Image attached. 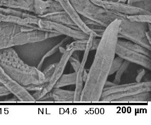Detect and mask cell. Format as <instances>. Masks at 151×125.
Listing matches in <instances>:
<instances>
[{
	"mask_svg": "<svg viewBox=\"0 0 151 125\" xmlns=\"http://www.w3.org/2000/svg\"><path fill=\"white\" fill-rule=\"evenodd\" d=\"M120 19H116L106 27L101 37L93 61L88 73L79 102H99L104 85L109 76L115 57Z\"/></svg>",
	"mask_w": 151,
	"mask_h": 125,
	"instance_id": "6da1fadb",
	"label": "cell"
},
{
	"mask_svg": "<svg viewBox=\"0 0 151 125\" xmlns=\"http://www.w3.org/2000/svg\"><path fill=\"white\" fill-rule=\"evenodd\" d=\"M0 66L9 78L24 88L45 84L42 71L25 63L13 47L0 50Z\"/></svg>",
	"mask_w": 151,
	"mask_h": 125,
	"instance_id": "7a4b0ae2",
	"label": "cell"
},
{
	"mask_svg": "<svg viewBox=\"0 0 151 125\" xmlns=\"http://www.w3.org/2000/svg\"><path fill=\"white\" fill-rule=\"evenodd\" d=\"M61 34L35 29L28 26L0 21V50L36 42Z\"/></svg>",
	"mask_w": 151,
	"mask_h": 125,
	"instance_id": "3957f363",
	"label": "cell"
},
{
	"mask_svg": "<svg viewBox=\"0 0 151 125\" xmlns=\"http://www.w3.org/2000/svg\"><path fill=\"white\" fill-rule=\"evenodd\" d=\"M71 5L79 15L86 17L107 27L116 19L122 22L127 20V15L108 11L93 4L90 0H69Z\"/></svg>",
	"mask_w": 151,
	"mask_h": 125,
	"instance_id": "277c9868",
	"label": "cell"
},
{
	"mask_svg": "<svg viewBox=\"0 0 151 125\" xmlns=\"http://www.w3.org/2000/svg\"><path fill=\"white\" fill-rule=\"evenodd\" d=\"M87 40H74L66 45V49L59 63H57L53 74L49 82L44 88L35 92L31 94L35 102L39 101L42 97L53 88L56 82L63 74L70 57L75 51H84L86 48Z\"/></svg>",
	"mask_w": 151,
	"mask_h": 125,
	"instance_id": "5b68a950",
	"label": "cell"
},
{
	"mask_svg": "<svg viewBox=\"0 0 151 125\" xmlns=\"http://www.w3.org/2000/svg\"><path fill=\"white\" fill-rule=\"evenodd\" d=\"M0 7L26 11L38 16L64 11L55 0H0Z\"/></svg>",
	"mask_w": 151,
	"mask_h": 125,
	"instance_id": "8992f818",
	"label": "cell"
},
{
	"mask_svg": "<svg viewBox=\"0 0 151 125\" xmlns=\"http://www.w3.org/2000/svg\"><path fill=\"white\" fill-rule=\"evenodd\" d=\"M145 92H151V82L115 85L104 88L99 101L114 102L119 98Z\"/></svg>",
	"mask_w": 151,
	"mask_h": 125,
	"instance_id": "52a82bcc",
	"label": "cell"
},
{
	"mask_svg": "<svg viewBox=\"0 0 151 125\" xmlns=\"http://www.w3.org/2000/svg\"><path fill=\"white\" fill-rule=\"evenodd\" d=\"M63 35L49 38L40 41L30 42L24 45L13 47L17 53L22 52L32 51L34 55L35 61L36 60L37 66L40 63L42 57L52 47L60 42L63 38ZM65 37V36H64ZM31 53V54H32Z\"/></svg>",
	"mask_w": 151,
	"mask_h": 125,
	"instance_id": "ba28073f",
	"label": "cell"
},
{
	"mask_svg": "<svg viewBox=\"0 0 151 125\" xmlns=\"http://www.w3.org/2000/svg\"><path fill=\"white\" fill-rule=\"evenodd\" d=\"M93 4L100 6L108 11L116 12L124 14L125 15H133L137 14H149L151 12L146 11L143 9L137 8L130 5L122 2L110 1L107 0H90Z\"/></svg>",
	"mask_w": 151,
	"mask_h": 125,
	"instance_id": "9c48e42d",
	"label": "cell"
},
{
	"mask_svg": "<svg viewBox=\"0 0 151 125\" xmlns=\"http://www.w3.org/2000/svg\"><path fill=\"white\" fill-rule=\"evenodd\" d=\"M116 55L130 63L138 64L143 67L151 70V58L147 56L134 52L117 44Z\"/></svg>",
	"mask_w": 151,
	"mask_h": 125,
	"instance_id": "30bf717a",
	"label": "cell"
},
{
	"mask_svg": "<svg viewBox=\"0 0 151 125\" xmlns=\"http://www.w3.org/2000/svg\"><path fill=\"white\" fill-rule=\"evenodd\" d=\"M96 37V34L93 32L90 34L86 44V48L84 51L82 60L81 62L78 72L77 73V79L76 82V88L75 90V96L74 102H79L80 101V96L81 94L83 88V74L85 68V65L87 61L89 52H90L92 42L93 39Z\"/></svg>",
	"mask_w": 151,
	"mask_h": 125,
	"instance_id": "8fae6325",
	"label": "cell"
},
{
	"mask_svg": "<svg viewBox=\"0 0 151 125\" xmlns=\"http://www.w3.org/2000/svg\"><path fill=\"white\" fill-rule=\"evenodd\" d=\"M56 1L61 5L64 11L68 14L76 25L83 32L89 35L93 31L84 23L79 14L76 11L71 5L69 0H56Z\"/></svg>",
	"mask_w": 151,
	"mask_h": 125,
	"instance_id": "7c38bea8",
	"label": "cell"
},
{
	"mask_svg": "<svg viewBox=\"0 0 151 125\" xmlns=\"http://www.w3.org/2000/svg\"><path fill=\"white\" fill-rule=\"evenodd\" d=\"M48 94L51 102H74V91L66 90L60 88H53Z\"/></svg>",
	"mask_w": 151,
	"mask_h": 125,
	"instance_id": "4fadbf2b",
	"label": "cell"
},
{
	"mask_svg": "<svg viewBox=\"0 0 151 125\" xmlns=\"http://www.w3.org/2000/svg\"><path fill=\"white\" fill-rule=\"evenodd\" d=\"M39 17L45 20L61 24L63 25L76 26L70 16L64 11L54 12Z\"/></svg>",
	"mask_w": 151,
	"mask_h": 125,
	"instance_id": "5bb4252c",
	"label": "cell"
},
{
	"mask_svg": "<svg viewBox=\"0 0 151 125\" xmlns=\"http://www.w3.org/2000/svg\"><path fill=\"white\" fill-rule=\"evenodd\" d=\"M117 44L120 45L128 49L144 54L151 58V50H149L145 47L137 44L136 42L131 41L130 40L122 38H118Z\"/></svg>",
	"mask_w": 151,
	"mask_h": 125,
	"instance_id": "9a60e30c",
	"label": "cell"
},
{
	"mask_svg": "<svg viewBox=\"0 0 151 125\" xmlns=\"http://www.w3.org/2000/svg\"><path fill=\"white\" fill-rule=\"evenodd\" d=\"M151 101V92H145L133 94L116 100L114 102L121 103H146Z\"/></svg>",
	"mask_w": 151,
	"mask_h": 125,
	"instance_id": "2e32d148",
	"label": "cell"
},
{
	"mask_svg": "<svg viewBox=\"0 0 151 125\" xmlns=\"http://www.w3.org/2000/svg\"><path fill=\"white\" fill-rule=\"evenodd\" d=\"M73 40L74 39H72V38L67 37V36H65L64 37L63 39L60 41V42H59L58 44H57L54 47H52L50 50L47 52L46 54H45L44 57H42V59H41V60H40V63L38 64V65L37 66V68L38 70H41L42 65L44 64V62L46 59L55 54L57 52H58L60 46L66 45L70 42H72Z\"/></svg>",
	"mask_w": 151,
	"mask_h": 125,
	"instance_id": "e0dca14e",
	"label": "cell"
},
{
	"mask_svg": "<svg viewBox=\"0 0 151 125\" xmlns=\"http://www.w3.org/2000/svg\"><path fill=\"white\" fill-rule=\"evenodd\" d=\"M77 79V73L74 72L70 74H63L60 78L53 88H61L70 85H75Z\"/></svg>",
	"mask_w": 151,
	"mask_h": 125,
	"instance_id": "ac0fdd59",
	"label": "cell"
},
{
	"mask_svg": "<svg viewBox=\"0 0 151 125\" xmlns=\"http://www.w3.org/2000/svg\"><path fill=\"white\" fill-rule=\"evenodd\" d=\"M127 18L132 22L151 24V15L149 14H137L128 15L127 16Z\"/></svg>",
	"mask_w": 151,
	"mask_h": 125,
	"instance_id": "d6986e66",
	"label": "cell"
},
{
	"mask_svg": "<svg viewBox=\"0 0 151 125\" xmlns=\"http://www.w3.org/2000/svg\"><path fill=\"white\" fill-rule=\"evenodd\" d=\"M131 63L127 61V60H124L122 64V66H120L119 69L116 71L115 77L114 80L113 81V83L116 85L120 84L122 80V76L124 74L125 71L127 70V68L129 67Z\"/></svg>",
	"mask_w": 151,
	"mask_h": 125,
	"instance_id": "ffe728a7",
	"label": "cell"
},
{
	"mask_svg": "<svg viewBox=\"0 0 151 125\" xmlns=\"http://www.w3.org/2000/svg\"><path fill=\"white\" fill-rule=\"evenodd\" d=\"M132 6L151 12V0H145L137 1L132 4Z\"/></svg>",
	"mask_w": 151,
	"mask_h": 125,
	"instance_id": "44dd1931",
	"label": "cell"
},
{
	"mask_svg": "<svg viewBox=\"0 0 151 125\" xmlns=\"http://www.w3.org/2000/svg\"><path fill=\"white\" fill-rule=\"evenodd\" d=\"M77 52L78 51H75L73 52L72 55L70 57L69 60H68L73 67V70H74L75 72L76 73L78 72V68L80 67V64H81V62L79 60V58L77 54Z\"/></svg>",
	"mask_w": 151,
	"mask_h": 125,
	"instance_id": "7402d4cb",
	"label": "cell"
},
{
	"mask_svg": "<svg viewBox=\"0 0 151 125\" xmlns=\"http://www.w3.org/2000/svg\"><path fill=\"white\" fill-rule=\"evenodd\" d=\"M124 60L122 58H120V57L118 56H117L116 57H115L112 62V65L111 66L109 75L113 74L119 69Z\"/></svg>",
	"mask_w": 151,
	"mask_h": 125,
	"instance_id": "603a6c76",
	"label": "cell"
},
{
	"mask_svg": "<svg viewBox=\"0 0 151 125\" xmlns=\"http://www.w3.org/2000/svg\"><path fill=\"white\" fill-rule=\"evenodd\" d=\"M56 64L57 63H56L48 65L46 68H45L44 70L42 71L45 75V83H48L49 82L50 80L51 79V77L54 72Z\"/></svg>",
	"mask_w": 151,
	"mask_h": 125,
	"instance_id": "cb8c5ba5",
	"label": "cell"
},
{
	"mask_svg": "<svg viewBox=\"0 0 151 125\" xmlns=\"http://www.w3.org/2000/svg\"><path fill=\"white\" fill-rule=\"evenodd\" d=\"M11 94H12L11 92L0 82V97L6 96Z\"/></svg>",
	"mask_w": 151,
	"mask_h": 125,
	"instance_id": "d4e9b609",
	"label": "cell"
},
{
	"mask_svg": "<svg viewBox=\"0 0 151 125\" xmlns=\"http://www.w3.org/2000/svg\"><path fill=\"white\" fill-rule=\"evenodd\" d=\"M146 74V71L144 68H142L140 70L138 71V74L136 78V82H141L142 79L143 78L144 75Z\"/></svg>",
	"mask_w": 151,
	"mask_h": 125,
	"instance_id": "484cf974",
	"label": "cell"
},
{
	"mask_svg": "<svg viewBox=\"0 0 151 125\" xmlns=\"http://www.w3.org/2000/svg\"><path fill=\"white\" fill-rule=\"evenodd\" d=\"M101 38L96 37L93 39V42H92V46H91L90 51L96 50L98 47L99 42L100 41Z\"/></svg>",
	"mask_w": 151,
	"mask_h": 125,
	"instance_id": "4316f807",
	"label": "cell"
},
{
	"mask_svg": "<svg viewBox=\"0 0 151 125\" xmlns=\"http://www.w3.org/2000/svg\"><path fill=\"white\" fill-rule=\"evenodd\" d=\"M88 71H87L86 70V68L84 69V72H83V81L85 83V82L86 81V79H87V75H88Z\"/></svg>",
	"mask_w": 151,
	"mask_h": 125,
	"instance_id": "83f0119b",
	"label": "cell"
},
{
	"mask_svg": "<svg viewBox=\"0 0 151 125\" xmlns=\"http://www.w3.org/2000/svg\"><path fill=\"white\" fill-rule=\"evenodd\" d=\"M115 85H116V84H114V83L111 82L107 80L105 84H104V88L111 87V86H114Z\"/></svg>",
	"mask_w": 151,
	"mask_h": 125,
	"instance_id": "f1b7e54d",
	"label": "cell"
},
{
	"mask_svg": "<svg viewBox=\"0 0 151 125\" xmlns=\"http://www.w3.org/2000/svg\"><path fill=\"white\" fill-rule=\"evenodd\" d=\"M145 37H146V38L147 39L149 42H150V44H151V31H150L149 30H147L146 31L145 33Z\"/></svg>",
	"mask_w": 151,
	"mask_h": 125,
	"instance_id": "f546056e",
	"label": "cell"
},
{
	"mask_svg": "<svg viewBox=\"0 0 151 125\" xmlns=\"http://www.w3.org/2000/svg\"><path fill=\"white\" fill-rule=\"evenodd\" d=\"M107 1H115V2H119V0H107Z\"/></svg>",
	"mask_w": 151,
	"mask_h": 125,
	"instance_id": "4dcf8cb0",
	"label": "cell"
},
{
	"mask_svg": "<svg viewBox=\"0 0 151 125\" xmlns=\"http://www.w3.org/2000/svg\"><path fill=\"white\" fill-rule=\"evenodd\" d=\"M55 1H56V0H55Z\"/></svg>",
	"mask_w": 151,
	"mask_h": 125,
	"instance_id": "1f68e13d",
	"label": "cell"
}]
</instances>
